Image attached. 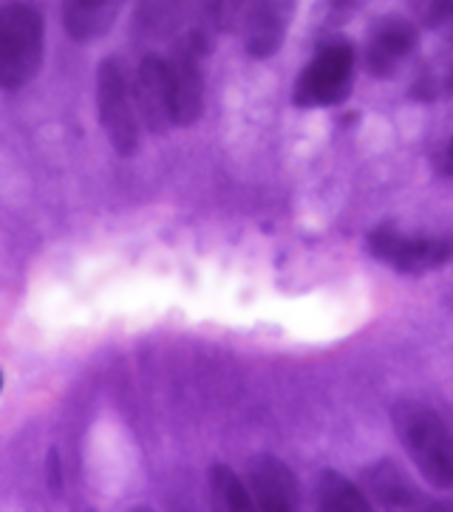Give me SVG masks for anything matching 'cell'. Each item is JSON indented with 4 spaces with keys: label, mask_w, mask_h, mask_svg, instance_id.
I'll return each instance as SVG.
<instances>
[{
    "label": "cell",
    "mask_w": 453,
    "mask_h": 512,
    "mask_svg": "<svg viewBox=\"0 0 453 512\" xmlns=\"http://www.w3.org/2000/svg\"><path fill=\"white\" fill-rule=\"evenodd\" d=\"M394 433L408 459L437 490H453V428L434 408L403 399L391 411Z\"/></svg>",
    "instance_id": "cell-1"
},
{
    "label": "cell",
    "mask_w": 453,
    "mask_h": 512,
    "mask_svg": "<svg viewBox=\"0 0 453 512\" xmlns=\"http://www.w3.org/2000/svg\"><path fill=\"white\" fill-rule=\"evenodd\" d=\"M43 17L26 3L0 6V88L17 91L43 66Z\"/></svg>",
    "instance_id": "cell-2"
},
{
    "label": "cell",
    "mask_w": 453,
    "mask_h": 512,
    "mask_svg": "<svg viewBox=\"0 0 453 512\" xmlns=\"http://www.w3.org/2000/svg\"><path fill=\"white\" fill-rule=\"evenodd\" d=\"M369 252L403 275H422L453 264V235L405 232L394 224H380L366 238Z\"/></svg>",
    "instance_id": "cell-3"
},
{
    "label": "cell",
    "mask_w": 453,
    "mask_h": 512,
    "mask_svg": "<svg viewBox=\"0 0 453 512\" xmlns=\"http://www.w3.org/2000/svg\"><path fill=\"white\" fill-rule=\"evenodd\" d=\"M97 111L108 142L122 156H134L142 142L134 88L117 57H105L97 71Z\"/></svg>",
    "instance_id": "cell-4"
},
{
    "label": "cell",
    "mask_w": 453,
    "mask_h": 512,
    "mask_svg": "<svg viewBox=\"0 0 453 512\" xmlns=\"http://www.w3.org/2000/svg\"><path fill=\"white\" fill-rule=\"evenodd\" d=\"M354 85V46L346 40L329 43L303 68L292 100L298 108H332L349 100Z\"/></svg>",
    "instance_id": "cell-5"
},
{
    "label": "cell",
    "mask_w": 453,
    "mask_h": 512,
    "mask_svg": "<svg viewBox=\"0 0 453 512\" xmlns=\"http://www.w3.org/2000/svg\"><path fill=\"white\" fill-rule=\"evenodd\" d=\"M204 51L207 46H204L202 34H190L176 46L173 57L168 60L170 122L179 128L199 122L204 111Z\"/></svg>",
    "instance_id": "cell-6"
},
{
    "label": "cell",
    "mask_w": 453,
    "mask_h": 512,
    "mask_svg": "<svg viewBox=\"0 0 453 512\" xmlns=\"http://www.w3.org/2000/svg\"><path fill=\"white\" fill-rule=\"evenodd\" d=\"M417 43H420V32L408 17H380L371 26L369 43H366V68L371 77H380V80L394 77L411 57V51L417 49Z\"/></svg>",
    "instance_id": "cell-7"
},
{
    "label": "cell",
    "mask_w": 453,
    "mask_h": 512,
    "mask_svg": "<svg viewBox=\"0 0 453 512\" xmlns=\"http://www.w3.org/2000/svg\"><path fill=\"white\" fill-rule=\"evenodd\" d=\"M298 0H255L244 20V49L255 60H269L284 46Z\"/></svg>",
    "instance_id": "cell-8"
},
{
    "label": "cell",
    "mask_w": 453,
    "mask_h": 512,
    "mask_svg": "<svg viewBox=\"0 0 453 512\" xmlns=\"http://www.w3.org/2000/svg\"><path fill=\"white\" fill-rule=\"evenodd\" d=\"M250 493L258 510L292 512L301 504V481L281 459L255 456L250 462Z\"/></svg>",
    "instance_id": "cell-9"
},
{
    "label": "cell",
    "mask_w": 453,
    "mask_h": 512,
    "mask_svg": "<svg viewBox=\"0 0 453 512\" xmlns=\"http://www.w3.org/2000/svg\"><path fill=\"white\" fill-rule=\"evenodd\" d=\"M136 111L142 114V122L153 133H162L170 122V74L168 60L148 54L136 68L134 83Z\"/></svg>",
    "instance_id": "cell-10"
},
{
    "label": "cell",
    "mask_w": 453,
    "mask_h": 512,
    "mask_svg": "<svg viewBox=\"0 0 453 512\" xmlns=\"http://www.w3.org/2000/svg\"><path fill=\"white\" fill-rule=\"evenodd\" d=\"M360 487L369 496L371 504H377L383 510H420L425 504L420 487L408 479L405 470H400V464L391 459L369 464L360 476Z\"/></svg>",
    "instance_id": "cell-11"
},
{
    "label": "cell",
    "mask_w": 453,
    "mask_h": 512,
    "mask_svg": "<svg viewBox=\"0 0 453 512\" xmlns=\"http://www.w3.org/2000/svg\"><path fill=\"white\" fill-rule=\"evenodd\" d=\"M128 0H63V23L71 40L91 43L111 32L119 9Z\"/></svg>",
    "instance_id": "cell-12"
},
{
    "label": "cell",
    "mask_w": 453,
    "mask_h": 512,
    "mask_svg": "<svg viewBox=\"0 0 453 512\" xmlns=\"http://www.w3.org/2000/svg\"><path fill=\"white\" fill-rule=\"evenodd\" d=\"M190 0H139L134 29L145 40H168L182 29Z\"/></svg>",
    "instance_id": "cell-13"
},
{
    "label": "cell",
    "mask_w": 453,
    "mask_h": 512,
    "mask_svg": "<svg viewBox=\"0 0 453 512\" xmlns=\"http://www.w3.org/2000/svg\"><path fill=\"white\" fill-rule=\"evenodd\" d=\"M318 507L323 512H371L374 504L363 487L335 470H323L318 479Z\"/></svg>",
    "instance_id": "cell-14"
},
{
    "label": "cell",
    "mask_w": 453,
    "mask_h": 512,
    "mask_svg": "<svg viewBox=\"0 0 453 512\" xmlns=\"http://www.w3.org/2000/svg\"><path fill=\"white\" fill-rule=\"evenodd\" d=\"M210 484H213V493L224 510L233 512H250L255 510V501H252L250 487L235 476L227 464H216L210 470Z\"/></svg>",
    "instance_id": "cell-15"
},
{
    "label": "cell",
    "mask_w": 453,
    "mask_h": 512,
    "mask_svg": "<svg viewBox=\"0 0 453 512\" xmlns=\"http://www.w3.org/2000/svg\"><path fill=\"white\" fill-rule=\"evenodd\" d=\"M255 0H213V20L221 32H238Z\"/></svg>",
    "instance_id": "cell-16"
},
{
    "label": "cell",
    "mask_w": 453,
    "mask_h": 512,
    "mask_svg": "<svg viewBox=\"0 0 453 512\" xmlns=\"http://www.w3.org/2000/svg\"><path fill=\"white\" fill-rule=\"evenodd\" d=\"M425 23L428 29L453 40V0H431L425 9Z\"/></svg>",
    "instance_id": "cell-17"
},
{
    "label": "cell",
    "mask_w": 453,
    "mask_h": 512,
    "mask_svg": "<svg viewBox=\"0 0 453 512\" xmlns=\"http://www.w3.org/2000/svg\"><path fill=\"white\" fill-rule=\"evenodd\" d=\"M369 0H329V23H346L349 17L357 15Z\"/></svg>",
    "instance_id": "cell-18"
},
{
    "label": "cell",
    "mask_w": 453,
    "mask_h": 512,
    "mask_svg": "<svg viewBox=\"0 0 453 512\" xmlns=\"http://www.w3.org/2000/svg\"><path fill=\"white\" fill-rule=\"evenodd\" d=\"M448 170L453 173V136H451V142H448Z\"/></svg>",
    "instance_id": "cell-19"
},
{
    "label": "cell",
    "mask_w": 453,
    "mask_h": 512,
    "mask_svg": "<svg viewBox=\"0 0 453 512\" xmlns=\"http://www.w3.org/2000/svg\"><path fill=\"white\" fill-rule=\"evenodd\" d=\"M0 391H3V374H0Z\"/></svg>",
    "instance_id": "cell-20"
}]
</instances>
